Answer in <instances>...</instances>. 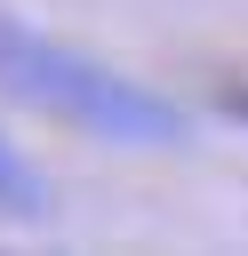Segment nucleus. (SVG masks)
Returning a JSON list of instances; mask_svg holds the SVG:
<instances>
[{
	"label": "nucleus",
	"instance_id": "nucleus-1",
	"mask_svg": "<svg viewBox=\"0 0 248 256\" xmlns=\"http://www.w3.org/2000/svg\"><path fill=\"white\" fill-rule=\"evenodd\" d=\"M0 96L40 112V120H64L96 144H128V152H160V144H184L192 136V112L160 88H144L136 72L24 24L16 8H0Z\"/></svg>",
	"mask_w": 248,
	"mask_h": 256
},
{
	"label": "nucleus",
	"instance_id": "nucleus-2",
	"mask_svg": "<svg viewBox=\"0 0 248 256\" xmlns=\"http://www.w3.org/2000/svg\"><path fill=\"white\" fill-rule=\"evenodd\" d=\"M0 216H16V224H32V216H48V176L0 136Z\"/></svg>",
	"mask_w": 248,
	"mask_h": 256
},
{
	"label": "nucleus",
	"instance_id": "nucleus-3",
	"mask_svg": "<svg viewBox=\"0 0 248 256\" xmlns=\"http://www.w3.org/2000/svg\"><path fill=\"white\" fill-rule=\"evenodd\" d=\"M216 112L248 128V72H232V80H216Z\"/></svg>",
	"mask_w": 248,
	"mask_h": 256
}]
</instances>
